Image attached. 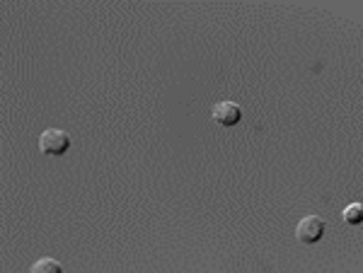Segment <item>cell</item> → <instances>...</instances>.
<instances>
[{"label": "cell", "mask_w": 363, "mask_h": 273, "mask_svg": "<svg viewBox=\"0 0 363 273\" xmlns=\"http://www.w3.org/2000/svg\"><path fill=\"white\" fill-rule=\"evenodd\" d=\"M39 147L44 155L58 157L71 147V136L66 131H60V128H46L39 138Z\"/></svg>", "instance_id": "6da1fadb"}, {"label": "cell", "mask_w": 363, "mask_h": 273, "mask_svg": "<svg viewBox=\"0 0 363 273\" xmlns=\"http://www.w3.org/2000/svg\"><path fill=\"white\" fill-rule=\"evenodd\" d=\"M324 235V223L318 215H305L296 228V239L300 244H315Z\"/></svg>", "instance_id": "7a4b0ae2"}, {"label": "cell", "mask_w": 363, "mask_h": 273, "mask_svg": "<svg viewBox=\"0 0 363 273\" xmlns=\"http://www.w3.org/2000/svg\"><path fill=\"white\" fill-rule=\"evenodd\" d=\"M242 119V109L235 102H218L213 106V121L221 123V126H235Z\"/></svg>", "instance_id": "3957f363"}, {"label": "cell", "mask_w": 363, "mask_h": 273, "mask_svg": "<svg viewBox=\"0 0 363 273\" xmlns=\"http://www.w3.org/2000/svg\"><path fill=\"white\" fill-rule=\"evenodd\" d=\"M30 273H63V266H60L56 259L44 257V259H39V261L32 263Z\"/></svg>", "instance_id": "277c9868"}, {"label": "cell", "mask_w": 363, "mask_h": 273, "mask_svg": "<svg viewBox=\"0 0 363 273\" xmlns=\"http://www.w3.org/2000/svg\"><path fill=\"white\" fill-rule=\"evenodd\" d=\"M342 217H344V223H349V225H361L363 223V203H351V206H346L342 213Z\"/></svg>", "instance_id": "5b68a950"}]
</instances>
